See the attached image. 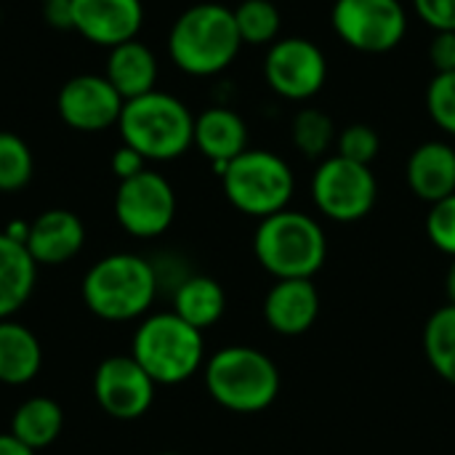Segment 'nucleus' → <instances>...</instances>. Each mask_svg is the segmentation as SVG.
Wrapping results in <instances>:
<instances>
[{"instance_id":"obj_1","label":"nucleus","mask_w":455,"mask_h":455,"mask_svg":"<svg viewBox=\"0 0 455 455\" xmlns=\"http://www.w3.org/2000/svg\"><path fill=\"white\" fill-rule=\"evenodd\" d=\"M243 37L235 24V11L219 3H197L187 8L171 27V61L195 77L224 72L240 53Z\"/></svg>"},{"instance_id":"obj_2","label":"nucleus","mask_w":455,"mask_h":455,"mask_svg":"<svg viewBox=\"0 0 455 455\" xmlns=\"http://www.w3.org/2000/svg\"><path fill=\"white\" fill-rule=\"evenodd\" d=\"M157 269L136 253L99 259L83 277L85 307L107 323L144 317L157 296Z\"/></svg>"},{"instance_id":"obj_3","label":"nucleus","mask_w":455,"mask_h":455,"mask_svg":"<svg viewBox=\"0 0 455 455\" xmlns=\"http://www.w3.org/2000/svg\"><path fill=\"white\" fill-rule=\"evenodd\" d=\"M253 253L277 280H312L325 264L328 240L312 216L285 208L259 221Z\"/></svg>"},{"instance_id":"obj_4","label":"nucleus","mask_w":455,"mask_h":455,"mask_svg":"<svg viewBox=\"0 0 455 455\" xmlns=\"http://www.w3.org/2000/svg\"><path fill=\"white\" fill-rule=\"evenodd\" d=\"M117 128L123 144L144 155L147 163H165L181 157L192 147L195 115L181 99L163 91H152L125 101Z\"/></svg>"},{"instance_id":"obj_5","label":"nucleus","mask_w":455,"mask_h":455,"mask_svg":"<svg viewBox=\"0 0 455 455\" xmlns=\"http://www.w3.org/2000/svg\"><path fill=\"white\" fill-rule=\"evenodd\" d=\"M131 357L157 387L184 384L205 365L203 331L184 323L176 312L149 315L133 333Z\"/></svg>"},{"instance_id":"obj_6","label":"nucleus","mask_w":455,"mask_h":455,"mask_svg":"<svg viewBox=\"0 0 455 455\" xmlns=\"http://www.w3.org/2000/svg\"><path fill=\"white\" fill-rule=\"evenodd\" d=\"M208 395L232 413H261L280 392V371L253 347H224L203 368Z\"/></svg>"},{"instance_id":"obj_7","label":"nucleus","mask_w":455,"mask_h":455,"mask_svg":"<svg viewBox=\"0 0 455 455\" xmlns=\"http://www.w3.org/2000/svg\"><path fill=\"white\" fill-rule=\"evenodd\" d=\"M227 200L245 216L267 219L288 208L296 179L291 165L267 149H245L221 173Z\"/></svg>"},{"instance_id":"obj_8","label":"nucleus","mask_w":455,"mask_h":455,"mask_svg":"<svg viewBox=\"0 0 455 455\" xmlns=\"http://www.w3.org/2000/svg\"><path fill=\"white\" fill-rule=\"evenodd\" d=\"M379 197L371 165L352 163L341 155L325 157L312 176V200L323 216L349 224L365 219Z\"/></svg>"},{"instance_id":"obj_9","label":"nucleus","mask_w":455,"mask_h":455,"mask_svg":"<svg viewBox=\"0 0 455 455\" xmlns=\"http://www.w3.org/2000/svg\"><path fill=\"white\" fill-rule=\"evenodd\" d=\"M333 29L360 53H387L408 32V11L400 0H336Z\"/></svg>"},{"instance_id":"obj_10","label":"nucleus","mask_w":455,"mask_h":455,"mask_svg":"<svg viewBox=\"0 0 455 455\" xmlns=\"http://www.w3.org/2000/svg\"><path fill=\"white\" fill-rule=\"evenodd\" d=\"M176 216V192L157 171H141L133 179L120 181L115 192V219L131 235L141 240L168 232Z\"/></svg>"},{"instance_id":"obj_11","label":"nucleus","mask_w":455,"mask_h":455,"mask_svg":"<svg viewBox=\"0 0 455 455\" xmlns=\"http://www.w3.org/2000/svg\"><path fill=\"white\" fill-rule=\"evenodd\" d=\"M269 88L291 101H307L323 91L328 61L317 43L307 37H277L264 59Z\"/></svg>"},{"instance_id":"obj_12","label":"nucleus","mask_w":455,"mask_h":455,"mask_svg":"<svg viewBox=\"0 0 455 455\" xmlns=\"http://www.w3.org/2000/svg\"><path fill=\"white\" fill-rule=\"evenodd\" d=\"M155 389L157 384L131 355L107 357L93 373V397L99 408L117 421L141 419L155 403Z\"/></svg>"},{"instance_id":"obj_13","label":"nucleus","mask_w":455,"mask_h":455,"mask_svg":"<svg viewBox=\"0 0 455 455\" xmlns=\"http://www.w3.org/2000/svg\"><path fill=\"white\" fill-rule=\"evenodd\" d=\"M125 99L104 75H77L67 80L59 91L56 109L59 117L83 133H99L117 125Z\"/></svg>"},{"instance_id":"obj_14","label":"nucleus","mask_w":455,"mask_h":455,"mask_svg":"<svg viewBox=\"0 0 455 455\" xmlns=\"http://www.w3.org/2000/svg\"><path fill=\"white\" fill-rule=\"evenodd\" d=\"M69 11L72 29L101 48L136 40L144 24L141 0H69Z\"/></svg>"},{"instance_id":"obj_15","label":"nucleus","mask_w":455,"mask_h":455,"mask_svg":"<svg viewBox=\"0 0 455 455\" xmlns=\"http://www.w3.org/2000/svg\"><path fill=\"white\" fill-rule=\"evenodd\" d=\"M85 243L83 221L64 208L43 211L29 221L27 232V251L37 267H59L72 261Z\"/></svg>"},{"instance_id":"obj_16","label":"nucleus","mask_w":455,"mask_h":455,"mask_svg":"<svg viewBox=\"0 0 455 455\" xmlns=\"http://www.w3.org/2000/svg\"><path fill=\"white\" fill-rule=\"evenodd\" d=\"M320 315V293L312 280H277L264 299V317L280 336L307 333Z\"/></svg>"},{"instance_id":"obj_17","label":"nucleus","mask_w":455,"mask_h":455,"mask_svg":"<svg viewBox=\"0 0 455 455\" xmlns=\"http://www.w3.org/2000/svg\"><path fill=\"white\" fill-rule=\"evenodd\" d=\"M192 147H197L221 176L224 168L248 149V125L235 109L211 107L195 117Z\"/></svg>"},{"instance_id":"obj_18","label":"nucleus","mask_w":455,"mask_h":455,"mask_svg":"<svg viewBox=\"0 0 455 455\" xmlns=\"http://www.w3.org/2000/svg\"><path fill=\"white\" fill-rule=\"evenodd\" d=\"M408 187L416 197L435 205L455 195V149L445 141L419 144L405 165Z\"/></svg>"},{"instance_id":"obj_19","label":"nucleus","mask_w":455,"mask_h":455,"mask_svg":"<svg viewBox=\"0 0 455 455\" xmlns=\"http://www.w3.org/2000/svg\"><path fill=\"white\" fill-rule=\"evenodd\" d=\"M104 77L115 85V91L131 101L144 93L155 91L157 83V59L152 48H147L141 40H128L115 48H109L107 72Z\"/></svg>"},{"instance_id":"obj_20","label":"nucleus","mask_w":455,"mask_h":455,"mask_svg":"<svg viewBox=\"0 0 455 455\" xmlns=\"http://www.w3.org/2000/svg\"><path fill=\"white\" fill-rule=\"evenodd\" d=\"M37 264L27 245L0 232V320H11L32 296Z\"/></svg>"},{"instance_id":"obj_21","label":"nucleus","mask_w":455,"mask_h":455,"mask_svg":"<svg viewBox=\"0 0 455 455\" xmlns=\"http://www.w3.org/2000/svg\"><path fill=\"white\" fill-rule=\"evenodd\" d=\"M43 368L40 339L16 320H0V384L24 387Z\"/></svg>"},{"instance_id":"obj_22","label":"nucleus","mask_w":455,"mask_h":455,"mask_svg":"<svg viewBox=\"0 0 455 455\" xmlns=\"http://www.w3.org/2000/svg\"><path fill=\"white\" fill-rule=\"evenodd\" d=\"M64 429V411L51 397H29L11 416V435L35 453L53 445Z\"/></svg>"},{"instance_id":"obj_23","label":"nucleus","mask_w":455,"mask_h":455,"mask_svg":"<svg viewBox=\"0 0 455 455\" xmlns=\"http://www.w3.org/2000/svg\"><path fill=\"white\" fill-rule=\"evenodd\" d=\"M227 309L224 288L205 275H195L179 283L173 293V312L197 331H205L221 320Z\"/></svg>"},{"instance_id":"obj_24","label":"nucleus","mask_w":455,"mask_h":455,"mask_svg":"<svg viewBox=\"0 0 455 455\" xmlns=\"http://www.w3.org/2000/svg\"><path fill=\"white\" fill-rule=\"evenodd\" d=\"M424 355L435 373L455 387V304L440 307L427 320Z\"/></svg>"},{"instance_id":"obj_25","label":"nucleus","mask_w":455,"mask_h":455,"mask_svg":"<svg viewBox=\"0 0 455 455\" xmlns=\"http://www.w3.org/2000/svg\"><path fill=\"white\" fill-rule=\"evenodd\" d=\"M235 24L248 45H272L280 35V11L272 0H243L235 8Z\"/></svg>"},{"instance_id":"obj_26","label":"nucleus","mask_w":455,"mask_h":455,"mask_svg":"<svg viewBox=\"0 0 455 455\" xmlns=\"http://www.w3.org/2000/svg\"><path fill=\"white\" fill-rule=\"evenodd\" d=\"M293 144L307 157H323L336 141V125L328 112L317 107H304L293 117Z\"/></svg>"},{"instance_id":"obj_27","label":"nucleus","mask_w":455,"mask_h":455,"mask_svg":"<svg viewBox=\"0 0 455 455\" xmlns=\"http://www.w3.org/2000/svg\"><path fill=\"white\" fill-rule=\"evenodd\" d=\"M35 171L32 152L16 133L0 131V192H19L29 184Z\"/></svg>"},{"instance_id":"obj_28","label":"nucleus","mask_w":455,"mask_h":455,"mask_svg":"<svg viewBox=\"0 0 455 455\" xmlns=\"http://www.w3.org/2000/svg\"><path fill=\"white\" fill-rule=\"evenodd\" d=\"M379 152H381V139L365 123H352L336 136V155H341L352 163L371 165L379 157Z\"/></svg>"},{"instance_id":"obj_29","label":"nucleus","mask_w":455,"mask_h":455,"mask_svg":"<svg viewBox=\"0 0 455 455\" xmlns=\"http://www.w3.org/2000/svg\"><path fill=\"white\" fill-rule=\"evenodd\" d=\"M427 109L429 117L445 131L455 136V72L435 75L427 88Z\"/></svg>"},{"instance_id":"obj_30","label":"nucleus","mask_w":455,"mask_h":455,"mask_svg":"<svg viewBox=\"0 0 455 455\" xmlns=\"http://www.w3.org/2000/svg\"><path fill=\"white\" fill-rule=\"evenodd\" d=\"M427 235L435 248L455 259V195L432 205L427 216Z\"/></svg>"},{"instance_id":"obj_31","label":"nucleus","mask_w":455,"mask_h":455,"mask_svg":"<svg viewBox=\"0 0 455 455\" xmlns=\"http://www.w3.org/2000/svg\"><path fill=\"white\" fill-rule=\"evenodd\" d=\"M413 8L435 32H455V0H413Z\"/></svg>"},{"instance_id":"obj_32","label":"nucleus","mask_w":455,"mask_h":455,"mask_svg":"<svg viewBox=\"0 0 455 455\" xmlns=\"http://www.w3.org/2000/svg\"><path fill=\"white\" fill-rule=\"evenodd\" d=\"M429 61L437 75L455 72V32H435L429 43Z\"/></svg>"},{"instance_id":"obj_33","label":"nucleus","mask_w":455,"mask_h":455,"mask_svg":"<svg viewBox=\"0 0 455 455\" xmlns=\"http://www.w3.org/2000/svg\"><path fill=\"white\" fill-rule=\"evenodd\" d=\"M112 171H115V176H117L120 181L133 179V176H139L141 171H147V157L139 155L133 147L123 144V147L112 155Z\"/></svg>"},{"instance_id":"obj_34","label":"nucleus","mask_w":455,"mask_h":455,"mask_svg":"<svg viewBox=\"0 0 455 455\" xmlns=\"http://www.w3.org/2000/svg\"><path fill=\"white\" fill-rule=\"evenodd\" d=\"M48 11V19L53 27H64V29H72V11H69V0L64 3H48L45 5Z\"/></svg>"},{"instance_id":"obj_35","label":"nucleus","mask_w":455,"mask_h":455,"mask_svg":"<svg viewBox=\"0 0 455 455\" xmlns=\"http://www.w3.org/2000/svg\"><path fill=\"white\" fill-rule=\"evenodd\" d=\"M0 455H35L32 448H27L24 443H19L11 432L0 435Z\"/></svg>"},{"instance_id":"obj_36","label":"nucleus","mask_w":455,"mask_h":455,"mask_svg":"<svg viewBox=\"0 0 455 455\" xmlns=\"http://www.w3.org/2000/svg\"><path fill=\"white\" fill-rule=\"evenodd\" d=\"M445 291H448L451 304H455V259L453 264H451V269H448V277H445Z\"/></svg>"},{"instance_id":"obj_37","label":"nucleus","mask_w":455,"mask_h":455,"mask_svg":"<svg viewBox=\"0 0 455 455\" xmlns=\"http://www.w3.org/2000/svg\"><path fill=\"white\" fill-rule=\"evenodd\" d=\"M43 5H48V3H64V0H40Z\"/></svg>"},{"instance_id":"obj_38","label":"nucleus","mask_w":455,"mask_h":455,"mask_svg":"<svg viewBox=\"0 0 455 455\" xmlns=\"http://www.w3.org/2000/svg\"><path fill=\"white\" fill-rule=\"evenodd\" d=\"M155 455H181V453H155Z\"/></svg>"}]
</instances>
